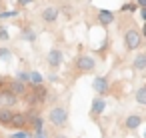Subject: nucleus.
I'll return each instance as SVG.
<instances>
[{"instance_id": "nucleus-1", "label": "nucleus", "mask_w": 146, "mask_h": 138, "mask_svg": "<svg viewBox=\"0 0 146 138\" xmlns=\"http://www.w3.org/2000/svg\"><path fill=\"white\" fill-rule=\"evenodd\" d=\"M122 40H124L126 50H138L142 46V32L136 30V28H128V30H124Z\"/></svg>"}, {"instance_id": "nucleus-2", "label": "nucleus", "mask_w": 146, "mask_h": 138, "mask_svg": "<svg viewBox=\"0 0 146 138\" xmlns=\"http://www.w3.org/2000/svg\"><path fill=\"white\" fill-rule=\"evenodd\" d=\"M48 120H50V124H54L56 128H62V126L68 124V110H66L64 106H54V108H50Z\"/></svg>"}, {"instance_id": "nucleus-3", "label": "nucleus", "mask_w": 146, "mask_h": 138, "mask_svg": "<svg viewBox=\"0 0 146 138\" xmlns=\"http://www.w3.org/2000/svg\"><path fill=\"white\" fill-rule=\"evenodd\" d=\"M76 68H78L80 72H84V74H90V72H94V68H96V60H94L90 54H80V56L76 58Z\"/></svg>"}, {"instance_id": "nucleus-4", "label": "nucleus", "mask_w": 146, "mask_h": 138, "mask_svg": "<svg viewBox=\"0 0 146 138\" xmlns=\"http://www.w3.org/2000/svg\"><path fill=\"white\" fill-rule=\"evenodd\" d=\"M14 104H18V96L16 94H12L8 88L0 90V106L2 108H12Z\"/></svg>"}, {"instance_id": "nucleus-5", "label": "nucleus", "mask_w": 146, "mask_h": 138, "mask_svg": "<svg viewBox=\"0 0 146 138\" xmlns=\"http://www.w3.org/2000/svg\"><path fill=\"white\" fill-rule=\"evenodd\" d=\"M44 100H46V88H44L42 84L32 86V94L28 96V102H30V104H42Z\"/></svg>"}, {"instance_id": "nucleus-6", "label": "nucleus", "mask_w": 146, "mask_h": 138, "mask_svg": "<svg viewBox=\"0 0 146 138\" xmlns=\"http://www.w3.org/2000/svg\"><path fill=\"white\" fill-rule=\"evenodd\" d=\"M62 60H64V52H62L60 48H52V50L48 52V56H46V62H48L50 68H58V66L62 64Z\"/></svg>"}, {"instance_id": "nucleus-7", "label": "nucleus", "mask_w": 146, "mask_h": 138, "mask_svg": "<svg viewBox=\"0 0 146 138\" xmlns=\"http://www.w3.org/2000/svg\"><path fill=\"white\" fill-rule=\"evenodd\" d=\"M40 18H42V22H46V24H54V22L58 20V8H56V6H46V8L42 10Z\"/></svg>"}, {"instance_id": "nucleus-8", "label": "nucleus", "mask_w": 146, "mask_h": 138, "mask_svg": "<svg viewBox=\"0 0 146 138\" xmlns=\"http://www.w3.org/2000/svg\"><path fill=\"white\" fill-rule=\"evenodd\" d=\"M6 86H8V90H10L12 94H16V96H24L26 90H28V88H26L28 84H24V82H20V80H16V78L10 80V82H6Z\"/></svg>"}, {"instance_id": "nucleus-9", "label": "nucleus", "mask_w": 146, "mask_h": 138, "mask_svg": "<svg viewBox=\"0 0 146 138\" xmlns=\"http://www.w3.org/2000/svg\"><path fill=\"white\" fill-rule=\"evenodd\" d=\"M92 88L98 92V94H106L108 92V78L106 76H96L92 80Z\"/></svg>"}, {"instance_id": "nucleus-10", "label": "nucleus", "mask_w": 146, "mask_h": 138, "mask_svg": "<svg viewBox=\"0 0 146 138\" xmlns=\"http://www.w3.org/2000/svg\"><path fill=\"white\" fill-rule=\"evenodd\" d=\"M96 18H98V24L106 28V26H110L114 22V12H110V10H98Z\"/></svg>"}, {"instance_id": "nucleus-11", "label": "nucleus", "mask_w": 146, "mask_h": 138, "mask_svg": "<svg viewBox=\"0 0 146 138\" xmlns=\"http://www.w3.org/2000/svg\"><path fill=\"white\" fill-rule=\"evenodd\" d=\"M132 68L138 70V72L146 70V54H144V52H138V54L134 56V60H132Z\"/></svg>"}, {"instance_id": "nucleus-12", "label": "nucleus", "mask_w": 146, "mask_h": 138, "mask_svg": "<svg viewBox=\"0 0 146 138\" xmlns=\"http://www.w3.org/2000/svg\"><path fill=\"white\" fill-rule=\"evenodd\" d=\"M142 122H144V118H142V116H138V114H130V116L124 120V126H126L128 130H134V128H138Z\"/></svg>"}, {"instance_id": "nucleus-13", "label": "nucleus", "mask_w": 146, "mask_h": 138, "mask_svg": "<svg viewBox=\"0 0 146 138\" xmlns=\"http://www.w3.org/2000/svg\"><path fill=\"white\" fill-rule=\"evenodd\" d=\"M104 108H106L104 98H102V96H96V98L92 100V108H90V112H92V116H96V114H100Z\"/></svg>"}, {"instance_id": "nucleus-14", "label": "nucleus", "mask_w": 146, "mask_h": 138, "mask_svg": "<svg viewBox=\"0 0 146 138\" xmlns=\"http://www.w3.org/2000/svg\"><path fill=\"white\" fill-rule=\"evenodd\" d=\"M20 38H22L24 42H34V40H36V32H34V28L24 26V28L20 30Z\"/></svg>"}, {"instance_id": "nucleus-15", "label": "nucleus", "mask_w": 146, "mask_h": 138, "mask_svg": "<svg viewBox=\"0 0 146 138\" xmlns=\"http://www.w3.org/2000/svg\"><path fill=\"white\" fill-rule=\"evenodd\" d=\"M26 122H28V120H26V114H12L10 124H12L14 128H18V130H20V128H24V126H26Z\"/></svg>"}, {"instance_id": "nucleus-16", "label": "nucleus", "mask_w": 146, "mask_h": 138, "mask_svg": "<svg viewBox=\"0 0 146 138\" xmlns=\"http://www.w3.org/2000/svg\"><path fill=\"white\" fill-rule=\"evenodd\" d=\"M10 120H12V112L0 106V124H10Z\"/></svg>"}, {"instance_id": "nucleus-17", "label": "nucleus", "mask_w": 146, "mask_h": 138, "mask_svg": "<svg viewBox=\"0 0 146 138\" xmlns=\"http://www.w3.org/2000/svg\"><path fill=\"white\" fill-rule=\"evenodd\" d=\"M134 96H136V102H138L140 106H144V104H146V86H140Z\"/></svg>"}, {"instance_id": "nucleus-18", "label": "nucleus", "mask_w": 146, "mask_h": 138, "mask_svg": "<svg viewBox=\"0 0 146 138\" xmlns=\"http://www.w3.org/2000/svg\"><path fill=\"white\" fill-rule=\"evenodd\" d=\"M12 60V52L8 48H2L0 46V62H10Z\"/></svg>"}, {"instance_id": "nucleus-19", "label": "nucleus", "mask_w": 146, "mask_h": 138, "mask_svg": "<svg viewBox=\"0 0 146 138\" xmlns=\"http://www.w3.org/2000/svg\"><path fill=\"white\" fill-rule=\"evenodd\" d=\"M120 10H122V12H136L138 6H136V2H124V4L120 6Z\"/></svg>"}, {"instance_id": "nucleus-20", "label": "nucleus", "mask_w": 146, "mask_h": 138, "mask_svg": "<svg viewBox=\"0 0 146 138\" xmlns=\"http://www.w3.org/2000/svg\"><path fill=\"white\" fill-rule=\"evenodd\" d=\"M28 82H32V84H42V76H40L38 72H30V74H28Z\"/></svg>"}, {"instance_id": "nucleus-21", "label": "nucleus", "mask_w": 146, "mask_h": 138, "mask_svg": "<svg viewBox=\"0 0 146 138\" xmlns=\"http://www.w3.org/2000/svg\"><path fill=\"white\" fill-rule=\"evenodd\" d=\"M12 138H32V134H30V132H26V130H22V128H20V130H16V132H14V134H12Z\"/></svg>"}, {"instance_id": "nucleus-22", "label": "nucleus", "mask_w": 146, "mask_h": 138, "mask_svg": "<svg viewBox=\"0 0 146 138\" xmlns=\"http://www.w3.org/2000/svg\"><path fill=\"white\" fill-rule=\"evenodd\" d=\"M18 16V10H8V12H0V20L2 18H14Z\"/></svg>"}, {"instance_id": "nucleus-23", "label": "nucleus", "mask_w": 146, "mask_h": 138, "mask_svg": "<svg viewBox=\"0 0 146 138\" xmlns=\"http://www.w3.org/2000/svg\"><path fill=\"white\" fill-rule=\"evenodd\" d=\"M0 40H2V42L10 40V34H8V30H6L4 26H0Z\"/></svg>"}, {"instance_id": "nucleus-24", "label": "nucleus", "mask_w": 146, "mask_h": 138, "mask_svg": "<svg viewBox=\"0 0 146 138\" xmlns=\"http://www.w3.org/2000/svg\"><path fill=\"white\" fill-rule=\"evenodd\" d=\"M16 80H20V82L28 84V74H26V72H18V74H16Z\"/></svg>"}, {"instance_id": "nucleus-25", "label": "nucleus", "mask_w": 146, "mask_h": 138, "mask_svg": "<svg viewBox=\"0 0 146 138\" xmlns=\"http://www.w3.org/2000/svg\"><path fill=\"white\" fill-rule=\"evenodd\" d=\"M34 0H16V4L18 6H28V4H32Z\"/></svg>"}, {"instance_id": "nucleus-26", "label": "nucleus", "mask_w": 146, "mask_h": 138, "mask_svg": "<svg viewBox=\"0 0 146 138\" xmlns=\"http://www.w3.org/2000/svg\"><path fill=\"white\" fill-rule=\"evenodd\" d=\"M54 138H68V136H66V134H56Z\"/></svg>"}]
</instances>
